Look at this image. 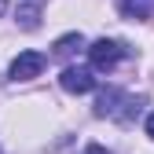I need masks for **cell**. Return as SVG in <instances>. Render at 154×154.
<instances>
[{"mask_svg":"<svg viewBox=\"0 0 154 154\" xmlns=\"http://www.w3.org/2000/svg\"><path fill=\"white\" fill-rule=\"evenodd\" d=\"M128 55V48L121 44V41H95L92 48H88V59H92V70H114L121 59Z\"/></svg>","mask_w":154,"mask_h":154,"instance_id":"obj_1","label":"cell"},{"mask_svg":"<svg viewBox=\"0 0 154 154\" xmlns=\"http://www.w3.org/2000/svg\"><path fill=\"white\" fill-rule=\"evenodd\" d=\"M59 85H63L70 95H85V92L95 88V73H92L88 66H66V70L59 73Z\"/></svg>","mask_w":154,"mask_h":154,"instance_id":"obj_2","label":"cell"},{"mask_svg":"<svg viewBox=\"0 0 154 154\" xmlns=\"http://www.w3.org/2000/svg\"><path fill=\"white\" fill-rule=\"evenodd\" d=\"M41 70H44L41 51H18L11 59V81H33V77H41Z\"/></svg>","mask_w":154,"mask_h":154,"instance_id":"obj_3","label":"cell"},{"mask_svg":"<svg viewBox=\"0 0 154 154\" xmlns=\"http://www.w3.org/2000/svg\"><path fill=\"white\" fill-rule=\"evenodd\" d=\"M121 103H125V92H118V88L99 92V99H95V118H118Z\"/></svg>","mask_w":154,"mask_h":154,"instance_id":"obj_4","label":"cell"},{"mask_svg":"<svg viewBox=\"0 0 154 154\" xmlns=\"http://www.w3.org/2000/svg\"><path fill=\"white\" fill-rule=\"evenodd\" d=\"M121 15L132 18V22H143V18L154 15V0H121Z\"/></svg>","mask_w":154,"mask_h":154,"instance_id":"obj_5","label":"cell"},{"mask_svg":"<svg viewBox=\"0 0 154 154\" xmlns=\"http://www.w3.org/2000/svg\"><path fill=\"white\" fill-rule=\"evenodd\" d=\"M81 48H85V37L81 33H66V37L55 41V55H59V59H70V55L81 51Z\"/></svg>","mask_w":154,"mask_h":154,"instance_id":"obj_6","label":"cell"},{"mask_svg":"<svg viewBox=\"0 0 154 154\" xmlns=\"http://www.w3.org/2000/svg\"><path fill=\"white\" fill-rule=\"evenodd\" d=\"M15 22L22 29H37V26H41V4H22L18 15H15Z\"/></svg>","mask_w":154,"mask_h":154,"instance_id":"obj_7","label":"cell"},{"mask_svg":"<svg viewBox=\"0 0 154 154\" xmlns=\"http://www.w3.org/2000/svg\"><path fill=\"white\" fill-rule=\"evenodd\" d=\"M85 154H110V150H106V147H99V143H88V147H85Z\"/></svg>","mask_w":154,"mask_h":154,"instance_id":"obj_8","label":"cell"},{"mask_svg":"<svg viewBox=\"0 0 154 154\" xmlns=\"http://www.w3.org/2000/svg\"><path fill=\"white\" fill-rule=\"evenodd\" d=\"M143 128H147V136L154 140V114H147V125H143Z\"/></svg>","mask_w":154,"mask_h":154,"instance_id":"obj_9","label":"cell"},{"mask_svg":"<svg viewBox=\"0 0 154 154\" xmlns=\"http://www.w3.org/2000/svg\"><path fill=\"white\" fill-rule=\"evenodd\" d=\"M4 11H8V0H0V15H4Z\"/></svg>","mask_w":154,"mask_h":154,"instance_id":"obj_10","label":"cell"},{"mask_svg":"<svg viewBox=\"0 0 154 154\" xmlns=\"http://www.w3.org/2000/svg\"><path fill=\"white\" fill-rule=\"evenodd\" d=\"M0 154H4V150H0Z\"/></svg>","mask_w":154,"mask_h":154,"instance_id":"obj_11","label":"cell"}]
</instances>
